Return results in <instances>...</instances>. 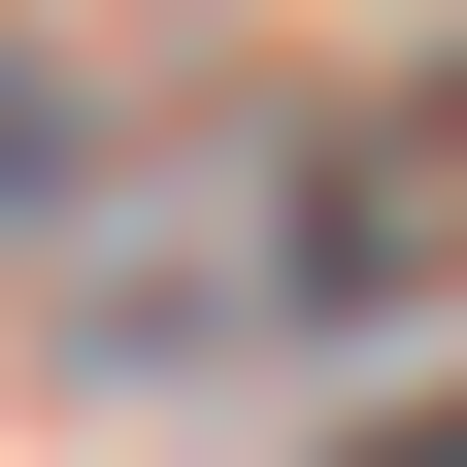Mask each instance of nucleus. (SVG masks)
I'll return each instance as SVG.
<instances>
[{"instance_id": "f03ea898", "label": "nucleus", "mask_w": 467, "mask_h": 467, "mask_svg": "<svg viewBox=\"0 0 467 467\" xmlns=\"http://www.w3.org/2000/svg\"><path fill=\"white\" fill-rule=\"evenodd\" d=\"M0 201H67V100H34V34H0Z\"/></svg>"}, {"instance_id": "f257e3e1", "label": "nucleus", "mask_w": 467, "mask_h": 467, "mask_svg": "<svg viewBox=\"0 0 467 467\" xmlns=\"http://www.w3.org/2000/svg\"><path fill=\"white\" fill-rule=\"evenodd\" d=\"M267 301H301V334L467 301V67H400L368 134H301V167H267Z\"/></svg>"}, {"instance_id": "7ed1b4c3", "label": "nucleus", "mask_w": 467, "mask_h": 467, "mask_svg": "<svg viewBox=\"0 0 467 467\" xmlns=\"http://www.w3.org/2000/svg\"><path fill=\"white\" fill-rule=\"evenodd\" d=\"M334 467H467V400H434V434H334Z\"/></svg>"}]
</instances>
